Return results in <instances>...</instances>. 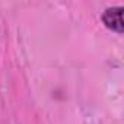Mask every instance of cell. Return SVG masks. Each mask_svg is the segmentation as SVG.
Returning <instances> with one entry per match:
<instances>
[{"instance_id":"cell-1","label":"cell","mask_w":124,"mask_h":124,"mask_svg":"<svg viewBox=\"0 0 124 124\" xmlns=\"http://www.w3.org/2000/svg\"><path fill=\"white\" fill-rule=\"evenodd\" d=\"M123 12L124 6L123 5H115V6H108L104 9L101 13V22L102 25L109 29L111 32L117 35L124 34V22H123Z\"/></svg>"}]
</instances>
